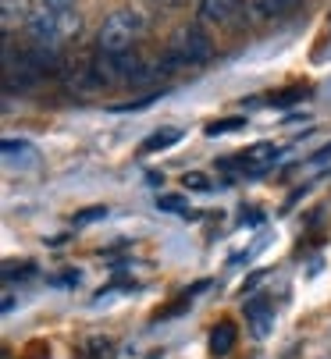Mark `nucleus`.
I'll use <instances>...</instances> for the list:
<instances>
[{"label": "nucleus", "mask_w": 331, "mask_h": 359, "mask_svg": "<svg viewBox=\"0 0 331 359\" xmlns=\"http://www.w3.org/2000/svg\"><path fill=\"white\" fill-rule=\"evenodd\" d=\"M182 182H186V189H196V192H210V182H207L203 175H186Z\"/></svg>", "instance_id": "nucleus-16"}, {"label": "nucleus", "mask_w": 331, "mask_h": 359, "mask_svg": "<svg viewBox=\"0 0 331 359\" xmlns=\"http://www.w3.org/2000/svg\"><path fill=\"white\" fill-rule=\"evenodd\" d=\"M103 217H107V207H89L86 214L75 217V224H93V221H103Z\"/></svg>", "instance_id": "nucleus-15"}, {"label": "nucleus", "mask_w": 331, "mask_h": 359, "mask_svg": "<svg viewBox=\"0 0 331 359\" xmlns=\"http://www.w3.org/2000/svg\"><path fill=\"white\" fill-rule=\"evenodd\" d=\"M4 161L8 164H36V149L29 142H15V139H4Z\"/></svg>", "instance_id": "nucleus-10"}, {"label": "nucleus", "mask_w": 331, "mask_h": 359, "mask_svg": "<svg viewBox=\"0 0 331 359\" xmlns=\"http://www.w3.org/2000/svg\"><path fill=\"white\" fill-rule=\"evenodd\" d=\"M46 8H75V0H43Z\"/></svg>", "instance_id": "nucleus-19"}, {"label": "nucleus", "mask_w": 331, "mask_h": 359, "mask_svg": "<svg viewBox=\"0 0 331 359\" xmlns=\"http://www.w3.org/2000/svg\"><path fill=\"white\" fill-rule=\"evenodd\" d=\"M210 61V39L200 25H182L168 50H164V57H160V72H175V68H196Z\"/></svg>", "instance_id": "nucleus-3"}, {"label": "nucleus", "mask_w": 331, "mask_h": 359, "mask_svg": "<svg viewBox=\"0 0 331 359\" xmlns=\"http://www.w3.org/2000/svg\"><path fill=\"white\" fill-rule=\"evenodd\" d=\"M327 161H331V146H324V149L317 153V157H313V161H310L306 168H320V164H327Z\"/></svg>", "instance_id": "nucleus-17"}, {"label": "nucleus", "mask_w": 331, "mask_h": 359, "mask_svg": "<svg viewBox=\"0 0 331 359\" xmlns=\"http://www.w3.org/2000/svg\"><path fill=\"white\" fill-rule=\"evenodd\" d=\"M200 18L210 25H239L246 18V0H200Z\"/></svg>", "instance_id": "nucleus-5"}, {"label": "nucleus", "mask_w": 331, "mask_h": 359, "mask_svg": "<svg viewBox=\"0 0 331 359\" xmlns=\"http://www.w3.org/2000/svg\"><path fill=\"white\" fill-rule=\"evenodd\" d=\"M0 8H4V32H11L15 25H29L32 18L29 0H0Z\"/></svg>", "instance_id": "nucleus-7"}, {"label": "nucleus", "mask_w": 331, "mask_h": 359, "mask_svg": "<svg viewBox=\"0 0 331 359\" xmlns=\"http://www.w3.org/2000/svg\"><path fill=\"white\" fill-rule=\"evenodd\" d=\"M278 146H271V142H257L249 149H242L239 157H225L221 161V171H239V178H257L264 171H271L274 164H278Z\"/></svg>", "instance_id": "nucleus-4"}, {"label": "nucleus", "mask_w": 331, "mask_h": 359, "mask_svg": "<svg viewBox=\"0 0 331 359\" xmlns=\"http://www.w3.org/2000/svg\"><path fill=\"white\" fill-rule=\"evenodd\" d=\"M289 4H292V0H264L267 11H282V8H289Z\"/></svg>", "instance_id": "nucleus-18"}, {"label": "nucleus", "mask_w": 331, "mask_h": 359, "mask_svg": "<svg viewBox=\"0 0 331 359\" xmlns=\"http://www.w3.org/2000/svg\"><path fill=\"white\" fill-rule=\"evenodd\" d=\"M179 139H182V128H160V132H153V135H146V139H143L139 153H157V149H168V146H175Z\"/></svg>", "instance_id": "nucleus-9"}, {"label": "nucleus", "mask_w": 331, "mask_h": 359, "mask_svg": "<svg viewBox=\"0 0 331 359\" xmlns=\"http://www.w3.org/2000/svg\"><path fill=\"white\" fill-rule=\"evenodd\" d=\"M303 96H306V89H282V93H274L267 104L271 107H292V104H299Z\"/></svg>", "instance_id": "nucleus-13"}, {"label": "nucleus", "mask_w": 331, "mask_h": 359, "mask_svg": "<svg viewBox=\"0 0 331 359\" xmlns=\"http://www.w3.org/2000/svg\"><path fill=\"white\" fill-rule=\"evenodd\" d=\"M246 320H249V327H253L257 338H267L271 334V324H274V306L264 302V299H249L246 302Z\"/></svg>", "instance_id": "nucleus-6"}, {"label": "nucleus", "mask_w": 331, "mask_h": 359, "mask_svg": "<svg viewBox=\"0 0 331 359\" xmlns=\"http://www.w3.org/2000/svg\"><path fill=\"white\" fill-rule=\"evenodd\" d=\"M150 29V18L143 8H118L110 11L96 32V54H107V57H122V54H132V46L146 36Z\"/></svg>", "instance_id": "nucleus-1"}, {"label": "nucleus", "mask_w": 331, "mask_h": 359, "mask_svg": "<svg viewBox=\"0 0 331 359\" xmlns=\"http://www.w3.org/2000/svg\"><path fill=\"white\" fill-rule=\"evenodd\" d=\"M157 207H160V210H168V214H186V217H189V203H186L182 196H160V199H157Z\"/></svg>", "instance_id": "nucleus-14"}, {"label": "nucleus", "mask_w": 331, "mask_h": 359, "mask_svg": "<svg viewBox=\"0 0 331 359\" xmlns=\"http://www.w3.org/2000/svg\"><path fill=\"white\" fill-rule=\"evenodd\" d=\"M75 359H115V341L110 338H89Z\"/></svg>", "instance_id": "nucleus-11"}, {"label": "nucleus", "mask_w": 331, "mask_h": 359, "mask_svg": "<svg viewBox=\"0 0 331 359\" xmlns=\"http://www.w3.org/2000/svg\"><path fill=\"white\" fill-rule=\"evenodd\" d=\"M246 125V118H221V121H210L203 132L210 135V139H217V135H228V132H239Z\"/></svg>", "instance_id": "nucleus-12"}, {"label": "nucleus", "mask_w": 331, "mask_h": 359, "mask_svg": "<svg viewBox=\"0 0 331 359\" xmlns=\"http://www.w3.org/2000/svg\"><path fill=\"white\" fill-rule=\"evenodd\" d=\"M29 36H32V46H43V50H58L61 54V46L79 39L82 32V18L75 8H36L32 18H29Z\"/></svg>", "instance_id": "nucleus-2"}, {"label": "nucleus", "mask_w": 331, "mask_h": 359, "mask_svg": "<svg viewBox=\"0 0 331 359\" xmlns=\"http://www.w3.org/2000/svg\"><path fill=\"white\" fill-rule=\"evenodd\" d=\"M235 348V324L232 320H221L214 331H210V352L214 355H228Z\"/></svg>", "instance_id": "nucleus-8"}]
</instances>
